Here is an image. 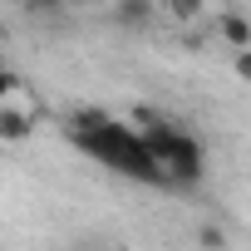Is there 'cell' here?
<instances>
[{
	"instance_id": "1",
	"label": "cell",
	"mask_w": 251,
	"mask_h": 251,
	"mask_svg": "<svg viewBox=\"0 0 251 251\" xmlns=\"http://www.w3.org/2000/svg\"><path fill=\"white\" fill-rule=\"evenodd\" d=\"M69 143L103 173L123 177V182H138V187H168L158 163H153V148L143 138L138 123H123L113 113H99V108H79L69 118Z\"/></svg>"
},
{
	"instance_id": "2",
	"label": "cell",
	"mask_w": 251,
	"mask_h": 251,
	"mask_svg": "<svg viewBox=\"0 0 251 251\" xmlns=\"http://www.w3.org/2000/svg\"><path fill=\"white\" fill-rule=\"evenodd\" d=\"M138 128H143V138H148V148H153V163H158V173H163L168 187H192V182H202L207 158H202V143H197L187 128H177L168 113H143Z\"/></svg>"
}]
</instances>
